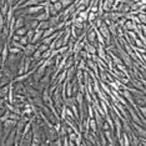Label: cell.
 <instances>
[{
    "label": "cell",
    "mask_w": 146,
    "mask_h": 146,
    "mask_svg": "<svg viewBox=\"0 0 146 146\" xmlns=\"http://www.w3.org/2000/svg\"><path fill=\"white\" fill-rule=\"evenodd\" d=\"M9 56V41H5L4 45H3V49H1V56H0V61H1V64H5L6 59H8Z\"/></svg>",
    "instance_id": "9c48e42d"
},
{
    "label": "cell",
    "mask_w": 146,
    "mask_h": 146,
    "mask_svg": "<svg viewBox=\"0 0 146 146\" xmlns=\"http://www.w3.org/2000/svg\"><path fill=\"white\" fill-rule=\"evenodd\" d=\"M86 115H88V117L89 119H91V117H94V109H92V106L91 104H88V106H86Z\"/></svg>",
    "instance_id": "4316f807"
},
{
    "label": "cell",
    "mask_w": 146,
    "mask_h": 146,
    "mask_svg": "<svg viewBox=\"0 0 146 146\" xmlns=\"http://www.w3.org/2000/svg\"><path fill=\"white\" fill-rule=\"evenodd\" d=\"M48 49H49V46L46 45V44H44V42H41V44L39 42V44H38V50L40 51V52H44V51L48 50Z\"/></svg>",
    "instance_id": "d590c367"
},
{
    "label": "cell",
    "mask_w": 146,
    "mask_h": 146,
    "mask_svg": "<svg viewBox=\"0 0 146 146\" xmlns=\"http://www.w3.org/2000/svg\"><path fill=\"white\" fill-rule=\"evenodd\" d=\"M0 1H4V0H0Z\"/></svg>",
    "instance_id": "c3c4849f"
},
{
    "label": "cell",
    "mask_w": 146,
    "mask_h": 146,
    "mask_svg": "<svg viewBox=\"0 0 146 146\" xmlns=\"http://www.w3.org/2000/svg\"><path fill=\"white\" fill-rule=\"evenodd\" d=\"M102 132H104V136L106 137L108 145H115V131L111 130V129H106V130H102Z\"/></svg>",
    "instance_id": "5b68a950"
},
{
    "label": "cell",
    "mask_w": 146,
    "mask_h": 146,
    "mask_svg": "<svg viewBox=\"0 0 146 146\" xmlns=\"http://www.w3.org/2000/svg\"><path fill=\"white\" fill-rule=\"evenodd\" d=\"M90 11L89 10V8H86L85 10H82V11H80L78 14V18L80 19V20L82 21V23H88V13Z\"/></svg>",
    "instance_id": "d6986e66"
},
{
    "label": "cell",
    "mask_w": 146,
    "mask_h": 146,
    "mask_svg": "<svg viewBox=\"0 0 146 146\" xmlns=\"http://www.w3.org/2000/svg\"><path fill=\"white\" fill-rule=\"evenodd\" d=\"M96 16H98V14L96 13H92V11H89L88 13V23H92L96 19Z\"/></svg>",
    "instance_id": "d6a6232c"
},
{
    "label": "cell",
    "mask_w": 146,
    "mask_h": 146,
    "mask_svg": "<svg viewBox=\"0 0 146 146\" xmlns=\"http://www.w3.org/2000/svg\"><path fill=\"white\" fill-rule=\"evenodd\" d=\"M121 137H122V142H124V146H130V137H129V134L125 131L121 132Z\"/></svg>",
    "instance_id": "7402d4cb"
},
{
    "label": "cell",
    "mask_w": 146,
    "mask_h": 146,
    "mask_svg": "<svg viewBox=\"0 0 146 146\" xmlns=\"http://www.w3.org/2000/svg\"><path fill=\"white\" fill-rule=\"evenodd\" d=\"M45 70H46V65L44 64V62H42L41 65H39L38 68L35 69V71L31 74V79L34 80V82H38L42 78V76H44Z\"/></svg>",
    "instance_id": "7a4b0ae2"
},
{
    "label": "cell",
    "mask_w": 146,
    "mask_h": 146,
    "mask_svg": "<svg viewBox=\"0 0 146 146\" xmlns=\"http://www.w3.org/2000/svg\"><path fill=\"white\" fill-rule=\"evenodd\" d=\"M75 72H76V68H75V65H72V66H70L69 69H66V78H65V82L71 81L72 79L75 78Z\"/></svg>",
    "instance_id": "8fae6325"
},
{
    "label": "cell",
    "mask_w": 146,
    "mask_h": 146,
    "mask_svg": "<svg viewBox=\"0 0 146 146\" xmlns=\"http://www.w3.org/2000/svg\"><path fill=\"white\" fill-rule=\"evenodd\" d=\"M65 114H66V119H69V120H72V121H76V119H75V116H74V114H72L71 109H70V108H68V106H66V110H65Z\"/></svg>",
    "instance_id": "cb8c5ba5"
},
{
    "label": "cell",
    "mask_w": 146,
    "mask_h": 146,
    "mask_svg": "<svg viewBox=\"0 0 146 146\" xmlns=\"http://www.w3.org/2000/svg\"><path fill=\"white\" fill-rule=\"evenodd\" d=\"M41 11H44V8H42L41 4L29 6V8H26V10H25V13L28 15H36V14H39V13H41Z\"/></svg>",
    "instance_id": "277c9868"
},
{
    "label": "cell",
    "mask_w": 146,
    "mask_h": 146,
    "mask_svg": "<svg viewBox=\"0 0 146 146\" xmlns=\"http://www.w3.org/2000/svg\"><path fill=\"white\" fill-rule=\"evenodd\" d=\"M79 55L81 56V59H85V60H89V59H91V54H89L88 51H85L84 49L79 52Z\"/></svg>",
    "instance_id": "4dcf8cb0"
},
{
    "label": "cell",
    "mask_w": 146,
    "mask_h": 146,
    "mask_svg": "<svg viewBox=\"0 0 146 146\" xmlns=\"http://www.w3.org/2000/svg\"><path fill=\"white\" fill-rule=\"evenodd\" d=\"M41 100L42 102H44V105H48L49 102H51V94L49 92V88H45V89H42V91H41Z\"/></svg>",
    "instance_id": "52a82bcc"
},
{
    "label": "cell",
    "mask_w": 146,
    "mask_h": 146,
    "mask_svg": "<svg viewBox=\"0 0 146 146\" xmlns=\"http://www.w3.org/2000/svg\"><path fill=\"white\" fill-rule=\"evenodd\" d=\"M49 26H50V24H49V21L48 20H42V21H39V24H38V29H40V30L44 31L45 29H48Z\"/></svg>",
    "instance_id": "603a6c76"
},
{
    "label": "cell",
    "mask_w": 146,
    "mask_h": 146,
    "mask_svg": "<svg viewBox=\"0 0 146 146\" xmlns=\"http://www.w3.org/2000/svg\"><path fill=\"white\" fill-rule=\"evenodd\" d=\"M4 104H5V99L0 98V109H4Z\"/></svg>",
    "instance_id": "f6af8a7d"
},
{
    "label": "cell",
    "mask_w": 146,
    "mask_h": 146,
    "mask_svg": "<svg viewBox=\"0 0 146 146\" xmlns=\"http://www.w3.org/2000/svg\"><path fill=\"white\" fill-rule=\"evenodd\" d=\"M4 112H5V109H0V116L4 114Z\"/></svg>",
    "instance_id": "bcb514c9"
},
{
    "label": "cell",
    "mask_w": 146,
    "mask_h": 146,
    "mask_svg": "<svg viewBox=\"0 0 146 146\" xmlns=\"http://www.w3.org/2000/svg\"><path fill=\"white\" fill-rule=\"evenodd\" d=\"M60 3H61V5H62V8H68V6H70L72 3H74V0H60Z\"/></svg>",
    "instance_id": "8d00e7d4"
},
{
    "label": "cell",
    "mask_w": 146,
    "mask_h": 146,
    "mask_svg": "<svg viewBox=\"0 0 146 146\" xmlns=\"http://www.w3.org/2000/svg\"><path fill=\"white\" fill-rule=\"evenodd\" d=\"M14 82V81H13ZM14 92L15 94H21V95H26V89H25V85L24 82H14Z\"/></svg>",
    "instance_id": "ba28073f"
},
{
    "label": "cell",
    "mask_w": 146,
    "mask_h": 146,
    "mask_svg": "<svg viewBox=\"0 0 146 146\" xmlns=\"http://www.w3.org/2000/svg\"><path fill=\"white\" fill-rule=\"evenodd\" d=\"M19 41H20L21 42V44L23 45H26V44H29V40H28V38H26V36L24 35V36H21V38H20V40H19Z\"/></svg>",
    "instance_id": "7bdbcfd3"
},
{
    "label": "cell",
    "mask_w": 146,
    "mask_h": 146,
    "mask_svg": "<svg viewBox=\"0 0 146 146\" xmlns=\"http://www.w3.org/2000/svg\"><path fill=\"white\" fill-rule=\"evenodd\" d=\"M137 18H139V20H140L141 24H146V15H145V13H139Z\"/></svg>",
    "instance_id": "74e56055"
},
{
    "label": "cell",
    "mask_w": 146,
    "mask_h": 146,
    "mask_svg": "<svg viewBox=\"0 0 146 146\" xmlns=\"http://www.w3.org/2000/svg\"><path fill=\"white\" fill-rule=\"evenodd\" d=\"M49 58H50V49H48L46 51L41 52V59L42 60H46V59H49Z\"/></svg>",
    "instance_id": "ab89813d"
},
{
    "label": "cell",
    "mask_w": 146,
    "mask_h": 146,
    "mask_svg": "<svg viewBox=\"0 0 146 146\" xmlns=\"http://www.w3.org/2000/svg\"><path fill=\"white\" fill-rule=\"evenodd\" d=\"M54 28H55V30H56V31H59V30H64V29H65V20H60V21L58 23V24L54 26Z\"/></svg>",
    "instance_id": "f546056e"
},
{
    "label": "cell",
    "mask_w": 146,
    "mask_h": 146,
    "mask_svg": "<svg viewBox=\"0 0 146 146\" xmlns=\"http://www.w3.org/2000/svg\"><path fill=\"white\" fill-rule=\"evenodd\" d=\"M58 55H59L58 49H52V50H50V58H51V59H54L55 56H58Z\"/></svg>",
    "instance_id": "b9f144b4"
},
{
    "label": "cell",
    "mask_w": 146,
    "mask_h": 146,
    "mask_svg": "<svg viewBox=\"0 0 146 146\" xmlns=\"http://www.w3.org/2000/svg\"><path fill=\"white\" fill-rule=\"evenodd\" d=\"M98 30L101 33V35L104 36V39H105V45H110L111 44V39H112V36L110 34V31H109V29H108V25L106 24H102L98 28Z\"/></svg>",
    "instance_id": "6da1fadb"
},
{
    "label": "cell",
    "mask_w": 146,
    "mask_h": 146,
    "mask_svg": "<svg viewBox=\"0 0 146 146\" xmlns=\"http://www.w3.org/2000/svg\"><path fill=\"white\" fill-rule=\"evenodd\" d=\"M94 30H95V34H96V41H98L99 44L105 45V39H104V36L101 35V33L98 30V28H94Z\"/></svg>",
    "instance_id": "ffe728a7"
},
{
    "label": "cell",
    "mask_w": 146,
    "mask_h": 146,
    "mask_svg": "<svg viewBox=\"0 0 146 146\" xmlns=\"http://www.w3.org/2000/svg\"><path fill=\"white\" fill-rule=\"evenodd\" d=\"M136 26H137V24H136V23L131 21V20H126L125 24H124V26H122V29H124L125 31H129V30H134Z\"/></svg>",
    "instance_id": "2e32d148"
},
{
    "label": "cell",
    "mask_w": 146,
    "mask_h": 146,
    "mask_svg": "<svg viewBox=\"0 0 146 146\" xmlns=\"http://www.w3.org/2000/svg\"><path fill=\"white\" fill-rule=\"evenodd\" d=\"M81 141H82V132H78V135H76V139H75V145L76 146H80L81 145Z\"/></svg>",
    "instance_id": "836d02e7"
},
{
    "label": "cell",
    "mask_w": 146,
    "mask_h": 146,
    "mask_svg": "<svg viewBox=\"0 0 146 146\" xmlns=\"http://www.w3.org/2000/svg\"><path fill=\"white\" fill-rule=\"evenodd\" d=\"M130 82L135 86L136 89H139V90H141V91L145 92V85L142 84V82L139 80V79H135V78H132V76H131V78H130Z\"/></svg>",
    "instance_id": "5bb4252c"
},
{
    "label": "cell",
    "mask_w": 146,
    "mask_h": 146,
    "mask_svg": "<svg viewBox=\"0 0 146 146\" xmlns=\"http://www.w3.org/2000/svg\"><path fill=\"white\" fill-rule=\"evenodd\" d=\"M15 29H19V28H23V26H25V19L24 16H18V18H15Z\"/></svg>",
    "instance_id": "e0dca14e"
},
{
    "label": "cell",
    "mask_w": 146,
    "mask_h": 146,
    "mask_svg": "<svg viewBox=\"0 0 146 146\" xmlns=\"http://www.w3.org/2000/svg\"><path fill=\"white\" fill-rule=\"evenodd\" d=\"M30 74L29 72H24V74H21V75H16V76H14V79H13V81L14 82H24V81H26L29 78H30Z\"/></svg>",
    "instance_id": "9a60e30c"
},
{
    "label": "cell",
    "mask_w": 146,
    "mask_h": 146,
    "mask_svg": "<svg viewBox=\"0 0 146 146\" xmlns=\"http://www.w3.org/2000/svg\"><path fill=\"white\" fill-rule=\"evenodd\" d=\"M28 31V28L26 26H23V28H19V29H15V34L19 35V36H24Z\"/></svg>",
    "instance_id": "484cf974"
},
{
    "label": "cell",
    "mask_w": 146,
    "mask_h": 146,
    "mask_svg": "<svg viewBox=\"0 0 146 146\" xmlns=\"http://www.w3.org/2000/svg\"><path fill=\"white\" fill-rule=\"evenodd\" d=\"M42 39V30H40V29H34V36H33L31 39V42L33 44H39V42L41 41Z\"/></svg>",
    "instance_id": "7c38bea8"
},
{
    "label": "cell",
    "mask_w": 146,
    "mask_h": 146,
    "mask_svg": "<svg viewBox=\"0 0 146 146\" xmlns=\"http://www.w3.org/2000/svg\"><path fill=\"white\" fill-rule=\"evenodd\" d=\"M52 6H54L55 8V10L58 11V13H61L62 11V5H61V3H60V0H59V1H56V3H54V4H52Z\"/></svg>",
    "instance_id": "e575fe53"
},
{
    "label": "cell",
    "mask_w": 146,
    "mask_h": 146,
    "mask_svg": "<svg viewBox=\"0 0 146 146\" xmlns=\"http://www.w3.org/2000/svg\"><path fill=\"white\" fill-rule=\"evenodd\" d=\"M82 49H84V41L82 40H80V41L75 40L74 46H72V54H79Z\"/></svg>",
    "instance_id": "4fadbf2b"
},
{
    "label": "cell",
    "mask_w": 146,
    "mask_h": 146,
    "mask_svg": "<svg viewBox=\"0 0 146 146\" xmlns=\"http://www.w3.org/2000/svg\"><path fill=\"white\" fill-rule=\"evenodd\" d=\"M15 135H16V131H15V127L13 129V130L9 132L8 136L5 137V140H4V145H8V146H10V145H14V141H15Z\"/></svg>",
    "instance_id": "30bf717a"
},
{
    "label": "cell",
    "mask_w": 146,
    "mask_h": 146,
    "mask_svg": "<svg viewBox=\"0 0 146 146\" xmlns=\"http://www.w3.org/2000/svg\"><path fill=\"white\" fill-rule=\"evenodd\" d=\"M61 139H62V145L64 146H68L69 145V139H68V136H61Z\"/></svg>",
    "instance_id": "ee69618b"
},
{
    "label": "cell",
    "mask_w": 146,
    "mask_h": 146,
    "mask_svg": "<svg viewBox=\"0 0 146 146\" xmlns=\"http://www.w3.org/2000/svg\"><path fill=\"white\" fill-rule=\"evenodd\" d=\"M9 54H15V55H18V54H23V51L20 50V49L14 48V46L9 45Z\"/></svg>",
    "instance_id": "f1b7e54d"
},
{
    "label": "cell",
    "mask_w": 146,
    "mask_h": 146,
    "mask_svg": "<svg viewBox=\"0 0 146 146\" xmlns=\"http://www.w3.org/2000/svg\"><path fill=\"white\" fill-rule=\"evenodd\" d=\"M89 127H90V131H92V132H98L99 130H100V129L98 127V124H96L94 117L89 119Z\"/></svg>",
    "instance_id": "ac0fdd59"
},
{
    "label": "cell",
    "mask_w": 146,
    "mask_h": 146,
    "mask_svg": "<svg viewBox=\"0 0 146 146\" xmlns=\"http://www.w3.org/2000/svg\"><path fill=\"white\" fill-rule=\"evenodd\" d=\"M55 31H56V30H55L54 26H49L48 29H45V30L42 31V39H44V38H48V36H50V35H52Z\"/></svg>",
    "instance_id": "44dd1931"
},
{
    "label": "cell",
    "mask_w": 146,
    "mask_h": 146,
    "mask_svg": "<svg viewBox=\"0 0 146 146\" xmlns=\"http://www.w3.org/2000/svg\"><path fill=\"white\" fill-rule=\"evenodd\" d=\"M49 3H51V4H54V3H56V1H59V0H48Z\"/></svg>",
    "instance_id": "7dc6e473"
},
{
    "label": "cell",
    "mask_w": 146,
    "mask_h": 146,
    "mask_svg": "<svg viewBox=\"0 0 146 146\" xmlns=\"http://www.w3.org/2000/svg\"><path fill=\"white\" fill-rule=\"evenodd\" d=\"M58 51H59V54H60V55L65 54V52H68V51H69V48H68V45H62V46H60V48L58 49Z\"/></svg>",
    "instance_id": "f35d334b"
},
{
    "label": "cell",
    "mask_w": 146,
    "mask_h": 146,
    "mask_svg": "<svg viewBox=\"0 0 146 146\" xmlns=\"http://www.w3.org/2000/svg\"><path fill=\"white\" fill-rule=\"evenodd\" d=\"M70 109H71L72 114H74V116H75V119L80 117V115H79V109H78V105H76V104L71 105V106H70Z\"/></svg>",
    "instance_id": "1f68e13d"
},
{
    "label": "cell",
    "mask_w": 146,
    "mask_h": 146,
    "mask_svg": "<svg viewBox=\"0 0 146 146\" xmlns=\"http://www.w3.org/2000/svg\"><path fill=\"white\" fill-rule=\"evenodd\" d=\"M75 68L78 69V70H85L86 69V60L85 59H81V60L75 65Z\"/></svg>",
    "instance_id": "d4e9b609"
},
{
    "label": "cell",
    "mask_w": 146,
    "mask_h": 146,
    "mask_svg": "<svg viewBox=\"0 0 146 146\" xmlns=\"http://www.w3.org/2000/svg\"><path fill=\"white\" fill-rule=\"evenodd\" d=\"M36 49H38V44H33V42H29V44H26L24 46V49H23V54L25 56H31L33 52H34Z\"/></svg>",
    "instance_id": "8992f818"
},
{
    "label": "cell",
    "mask_w": 146,
    "mask_h": 146,
    "mask_svg": "<svg viewBox=\"0 0 146 146\" xmlns=\"http://www.w3.org/2000/svg\"><path fill=\"white\" fill-rule=\"evenodd\" d=\"M4 25H5V19H4V16H1V14H0V34H1V30H3V28H4Z\"/></svg>",
    "instance_id": "60d3db41"
},
{
    "label": "cell",
    "mask_w": 146,
    "mask_h": 146,
    "mask_svg": "<svg viewBox=\"0 0 146 146\" xmlns=\"http://www.w3.org/2000/svg\"><path fill=\"white\" fill-rule=\"evenodd\" d=\"M31 59H33V61H38V60H40L41 59V52L36 49V50L33 52V55H31Z\"/></svg>",
    "instance_id": "83f0119b"
},
{
    "label": "cell",
    "mask_w": 146,
    "mask_h": 146,
    "mask_svg": "<svg viewBox=\"0 0 146 146\" xmlns=\"http://www.w3.org/2000/svg\"><path fill=\"white\" fill-rule=\"evenodd\" d=\"M131 126H132V131L135 132L139 137H145L146 139V130H145V126L142 125H139L136 122L131 121Z\"/></svg>",
    "instance_id": "3957f363"
}]
</instances>
